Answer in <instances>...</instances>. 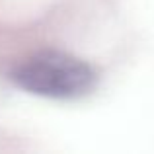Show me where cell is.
<instances>
[{"instance_id": "cell-1", "label": "cell", "mask_w": 154, "mask_h": 154, "mask_svg": "<svg viewBox=\"0 0 154 154\" xmlns=\"http://www.w3.org/2000/svg\"><path fill=\"white\" fill-rule=\"evenodd\" d=\"M6 78L26 94L72 102L86 98L98 86V70L88 60L59 49H43L20 59Z\"/></svg>"}]
</instances>
